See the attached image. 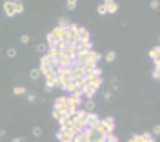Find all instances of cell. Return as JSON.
<instances>
[{
	"label": "cell",
	"instance_id": "6da1fadb",
	"mask_svg": "<svg viewBox=\"0 0 160 142\" xmlns=\"http://www.w3.org/2000/svg\"><path fill=\"white\" fill-rule=\"evenodd\" d=\"M89 37H91V33L87 31V27L78 26L76 31H75V37H73V40H71V46H78V44H82V42H87Z\"/></svg>",
	"mask_w": 160,
	"mask_h": 142
},
{
	"label": "cell",
	"instance_id": "7a4b0ae2",
	"mask_svg": "<svg viewBox=\"0 0 160 142\" xmlns=\"http://www.w3.org/2000/svg\"><path fill=\"white\" fill-rule=\"evenodd\" d=\"M38 62H40V64H38V69H40V73H42V75H46V73H49V71H51V67H53V66H51V56H49L47 53H42V56H40V60H38Z\"/></svg>",
	"mask_w": 160,
	"mask_h": 142
},
{
	"label": "cell",
	"instance_id": "3957f363",
	"mask_svg": "<svg viewBox=\"0 0 160 142\" xmlns=\"http://www.w3.org/2000/svg\"><path fill=\"white\" fill-rule=\"evenodd\" d=\"M55 137H56V140H60V142H73V137H75V135L69 130H65V128H60V130L56 131Z\"/></svg>",
	"mask_w": 160,
	"mask_h": 142
},
{
	"label": "cell",
	"instance_id": "277c9868",
	"mask_svg": "<svg viewBox=\"0 0 160 142\" xmlns=\"http://www.w3.org/2000/svg\"><path fill=\"white\" fill-rule=\"evenodd\" d=\"M98 122H100V117L96 115L95 111H87V115H85V126L87 128H95Z\"/></svg>",
	"mask_w": 160,
	"mask_h": 142
},
{
	"label": "cell",
	"instance_id": "5b68a950",
	"mask_svg": "<svg viewBox=\"0 0 160 142\" xmlns=\"http://www.w3.org/2000/svg\"><path fill=\"white\" fill-rule=\"evenodd\" d=\"M2 9H4V15L7 18H13L15 17V6H13V0H6L2 4Z\"/></svg>",
	"mask_w": 160,
	"mask_h": 142
},
{
	"label": "cell",
	"instance_id": "8992f818",
	"mask_svg": "<svg viewBox=\"0 0 160 142\" xmlns=\"http://www.w3.org/2000/svg\"><path fill=\"white\" fill-rule=\"evenodd\" d=\"M102 4L106 6L107 13H111V15H115V13L118 11V4H117V0H104Z\"/></svg>",
	"mask_w": 160,
	"mask_h": 142
},
{
	"label": "cell",
	"instance_id": "52a82bcc",
	"mask_svg": "<svg viewBox=\"0 0 160 142\" xmlns=\"http://www.w3.org/2000/svg\"><path fill=\"white\" fill-rule=\"evenodd\" d=\"M149 56L151 60H153V64L155 66H160V46H155L153 49L149 51Z\"/></svg>",
	"mask_w": 160,
	"mask_h": 142
},
{
	"label": "cell",
	"instance_id": "ba28073f",
	"mask_svg": "<svg viewBox=\"0 0 160 142\" xmlns=\"http://www.w3.org/2000/svg\"><path fill=\"white\" fill-rule=\"evenodd\" d=\"M65 106H67V95H64V97H56L53 102V108L56 109H64Z\"/></svg>",
	"mask_w": 160,
	"mask_h": 142
},
{
	"label": "cell",
	"instance_id": "9c48e42d",
	"mask_svg": "<svg viewBox=\"0 0 160 142\" xmlns=\"http://www.w3.org/2000/svg\"><path fill=\"white\" fill-rule=\"evenodd\" d=\"M102 122H104V126H106L107 133H111V131L115 130V119H113V117H106Z\"/></svg>",
	"mask_w": 160,
	"mask_h": 142
},
{
	"label": "cell",
	"instance_id": "30bf717a",
	"mask_svg": "<svg viewBox=\"0 0 160 142\" xmlns=\"http://www.w3.org/2000/svg\"><path fill=\"white\" fill-rule=\"evenodd\" d=\"M82 106H84L85 111H95L96 104L93 102V98H85V102H82Z\"/></svg>",
	"mask_w": 160,
	"mask_h": 142
},
{
	"label": "cell",
	"instance_id": "8fae6325",
	"mask_svg": "<svg viewBox=\"0 0 160 142\" xmlns=\"http://www.w3.org/2000/svg\"><path fill=\"white\" fill-rule=\"evenodd\" d=\"M13 6H15V15H22L24 13V2L22 0H13Z\"/></svg>",
	"mask_w": 160,
	"mask_h": 142
},
{
	"label": "cell",
	"instance_id": "7c38bea8",
	"mask_svg": "<svg viewBox=\"0 0 160 142\" xmlns=\"http://www.w3.org/2000/svg\"><path fill=\"white\" fill-rule=\"evenodd\" d=\"M104 58H106V62L113 64V62H117V53L111 49V51H107V53H106V56H104Z\"/></svg>",
	"mask_w": 160,
	"mask_h": 142
},
{
	"label": "cell",
	"instance_id": "4fadbf2b",
	"mask_svg": "<svg viewBox=\"0 0 160 142\" xmlns=\"http://www.w3.org/2000/svg\"><path fill=\"white\" fill-rule=\"evenodd\" d=\"M13 93H15V97H22V95H26V93H27V89H26L24 86H15Z\"/></svg>",
	"mask_w": 160,
	"mask_h": 142
},
{
	"label": "cell",
	"instance_id": "5bb4252c",
	"mask_svg": "<svg viewBox=\"0 0 160 142\" xmlns=\"http://www.w3.org/2000/svg\"><path fill=\"white\" fill-rule=\"evenodd\" d=\"M29 76H31V80H38V78L42 76V73H40L38 67H33L31 71H29Z\"/></svg>",
	"mask_w": 160,
	"mask_h": 142
},
{
	"label": "cell",
	"instance_id": "9a60e30c",
	"mask_svg": "<svg viewBox=\"0 0 160 142\" xmlns=\"http://www.w3.org/2000/svg\"><path fill=\"white\" fill-rule=\"evenodd\" d=\"M58 37H55L53 33H47V46H55V44H58Z\"/></svg>",
	"mask_w": 160,
	"mask_h": 142
},
{
	"label": "cell",
	"instance_id": "2e32d148",
	"mask_svg": "<svg viewBox=\"0 0 160 142\" xmlns=\"http://www.w3.org/2000/svg\"><path fill=\"white\" fill-rule=\"evenodd\" d=\"M76 6H78V0H65V7H67V11L76 9Z\"/></svg>",
	"mask_w": 160,
	"mask_h": 142
},
{
	"label": "cell",
	"instance_id": "e0dca14e",
	"mask_svg": "<svg viewBox=\"0 0 160 142\" xmlns=\"http://www.w3.org/2000/svg\"><path fill=\"white\" fill-rule=\"evenodd\" d=\"M153 140H155V137L151 133H142L140 135V142H153Z\"/></svg>",
	"mask_w": 160,
	"mask_h": 142
},
{
	"label": "cell",
	"instance_id": "ac0fdd59",
	"mask_svg": "<svg viewBox=\"0 0 160 142\" xmlns=\"http://www.w3.org/2000/svg\"><path fill=\"white\" fill-rule=\"evenodd\" d=\"M51 115H53V119L56 120V122H58V120H60L62 117H64V113H62V109H56V108H53V113H51Z\"/></svg>",
	"mask_w": 160,
	"mask_h": 142
},
{
	"label": "cell",
	"instance_id": "d6986e66",
	"mask_svg": "<svg viewBox=\"0 0 160 142\" xmlns=\"http://www.w3.org/2000/svg\"><path fill=\"white\" fill-rule=\"evenodd\" d=\"M69 24H71V22L67 20L65 17H60V18H58V27H67Z\"/></svg>",
	"mask_w": 160,
	"mask_h": 142
},
{
	"label": "cell",
	"instance_id": "ffe728a7",
	"mask_svg": "<svg viewBox=\"0 0 160 142\" xmlns=\"http://www.w3.org/2000/svg\"><path fill=\"white\" fill-rule=\"evenodd\" d=\"M96 13H98L100 17H104V15H106V13H107L106 6H104V4H98V6H96Z\"/></svg>",
	"mask_w": 160,
	"mask_h": 142
},
{
	"label": "cell",
	"instance_id": "44dd1931",
	"mask_svg": "<svg viewBox=\"0 0 160 142\" xmlns=\"http://www.w3.org/2000/svg\"><path fill=\"white\" fill-rule=\"evenodd\" d=\"M46 49H47V44H36V47H35V51H38L40 55L46 53Z\"/></svg>",
	"mask_w": 160,
	"mask_h": 142
},
{
	"label": "cell",
	"instance_id": "7402d4cb",
	"mask_svg": "<svg viewBox=\"0 0 160 142\" xmlns=\"http://www.w3.org/2000/svg\"><path fill=\"white\" fill-rule=\"evenodd\" d=\"M31 133H33V137H42V128L40 126H35Z\"/></svg>",
	"mask_w": 160,
	"mask_h": 142
},
{
	"label": "cell",
	"instance_id": "603a6c76",
	"mask_svg": "<svg viewBox=\"0 0 160 142\" xmlns=\"http://www.w3.org/2000/svg\"><path fill=\"white\" fill-rule=\"evenodd\" d=\"M153 78H155V80L160 78V66H155V67H153Z\"/></svg>",
	"mask_w": 160,
	"mask_h": 142
},
{
	"label": "cell",
	"instance_id": "cb8c5ba5",
	"mask_svg": "<svg viewBox=\"0 0 160 142\" xmlns=\"http://www.w3.org/2000/svg\"><path fill=\"white\" fill-rule=\"evenodd\" d=\"M6 53H7L9 58H15V56H17V49H15V47H7V51H6Z\"/></svg>",
	"mask_w": 160,
	"mask_h": 142
},
{
	"label": "cell",
	"instance_id": "d4e9b609",
	"mask_svg": "<svg viewBox=\"0 0 160 142\" xmlns=\"http://www.w3.org/2000/svg\"><path fill=\"white\" fill-rule=\"evenodd\" d=\"M151 135H153L155 139H157V135H160V126H158V124H157V126H155V128L151 130Z\"/></svg>",
	"mask_w": 160,
	"mask_h": 142
},
{
	"label": "cell",
	"instance_id": "484cf974",
	"mask_svg": "<svg viewBox=\"0 0 160 142\" xmlns=\"http://www.w3.org/2000/svg\"><path fill=\"white\" fill-rule=\"evenodd\" d=\"M29 40H31L29 35H22L20 37V44H29Z\"/></svg>",
	"mask_w": 160,
	"mask_h": 142
},
{
	"label": "cell",
	"instance_id": "4316f807",
	"mask_svg": "<svg viewBox=\"0 0 160 142\" xmlns=\"http://www.w3.org/2000/svg\"><path fill=\"white\" fill-rule=\"evenodd\" d=\"M149 6H151V9H158V7H160V2H158V0H151Z\"/></svg>",
	"mask_w": 160,
	"mask_h": 142
},
{
	"label": "cell",
	"instance_id": "83f0119b",
	"mask_svg": "<svg viewBox=\"0 0 160 142\" xmlns=\"http://www.w3.org/2000/svg\"><path fill=\"white\" fill-rule=\"evenodd\" d=\"M129 142H140V135H131L129 137Z\"/></svg>",
	"mask_w": 160,
	"mask_h": 142
},
{
	"label": "cell",
	"instance_id": "f1b7e54d",
	"mask_svg": "<svg viewBox=\"0 0 160 142\" xmlns=\"http://www.w3.org/2000/svg\"><path fill=\"white\" fill-rule=\"evenodd\" d=\"M27 102H35V100H36V97H35V95H33V93H29V95H27Z\"/></svg>",
	"mask_w": 160,
	"mask_h": 142
},
{
	"label": "cell",
	"instance_id": "f546056e",
	"mask_svg": "<svg viewBox=\"0 0 160 142\" xmlns=\"http://www.w3.org/2000/svg\"><path fill=\"white\" fill-rule=\"evenodd\" d=\"M104 98H106V100H111V98H113V95H111L109 91H106V93H104Z\"/></svg>",
	"mask_w": 160,
	"mask_h": 142
},
{
	"label": "cell",
	"instance_id": "4dcf8cb0",
	"mask_svg": "<svg viewBox=\"0 0 160 142\" xmlns=\"http://www.w3.org/2000/svg\"><path fill=\"white\" fill-rule=\"evenodd\" d=\"M26 140V137H17V139H13V142H24Z\"/></svg>",
	"mask_w": 160,
	"mask_h": 142
},
{
	"label": "cell",
	"instance_id": "1f68e13d",
	"mask_svg": "<svg viewBox=\"0 0 160 142\" xmlns=\"http://www.w3.org/2000/svg\"><path fill=\"white\" fill-rule=\"evenodd\" d=\"M4 135H6V131H4V130H0V139H4Z\"/></svg>",
	"mask_w": 160,
	"mask_h": 142
}]
</instances>
